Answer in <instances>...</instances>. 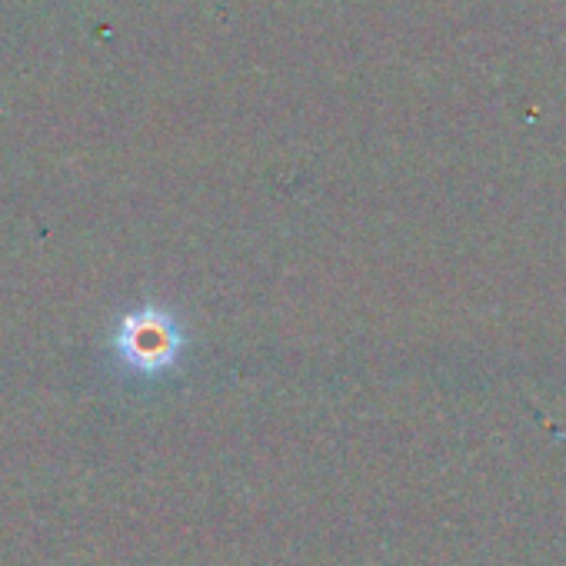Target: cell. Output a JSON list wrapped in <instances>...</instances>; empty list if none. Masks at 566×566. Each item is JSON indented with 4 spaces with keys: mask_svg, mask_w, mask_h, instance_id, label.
Returning <instances> with one entry per match:
<instances>
[{
    "mask_svg": "<svg viewBox=\"0 0 566 566\" xmlns=\"http://www.w3.org/2000/svg\"><path fill=\"white\" fill-rule=\"evenodd\" d=\"M177 331L160 314H137L120 324L117 334V354L120 360L137 374H160L177 360Z\"/></svg>",
    "mask_w": 566,
    "mask_h": 566,
    "instance_id": "cell-1",
    "label": "cell"
}]
</instances>
